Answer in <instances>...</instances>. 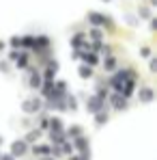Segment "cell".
Returning a JSON list of instances; mask_svg holds the SVG:
<instances>
[{
    "label": "cell",
    "instance_id": "obj_1",
    "mask_svg": "<svg viewBox=\"0 0 157 160\" xmlns=\"http://www.w3.org/2000/svg\"><path fill=\"white\" fill-rule=\"evenodd\" d=\"M26 152H28V143H26V141H15V143L11 145V156H13V158L24 156Z\"/></svg>",
    "mask_w": 157,
    "mask_h": 160
},
{
    "label": "cell",
    "instance_id": "obj_2",
    "mask_svg": "<svg viewBox=\"0 0 157 160\" xmlns=\"http://www.w3.org/2000/svg\"><path fill=\"white\" fill-rule=\"evenodd\" d=\"M86 108H88L90 112H99V110H104V100H101L99 95H93V98H88Z\"/></svg>",
    "mask_w": 157,
    "mask_h": 160
},
{
    "label": "cell",
    "instance_id": "obj_3",
    "mask_svg": "<svg viewBox=\"0 0 157 160\" xmlns=\"http://www.w3.org/2000/svg\"><path fill=\"white\" fill-rule=\"evenodd\" d=\"M73 149H78L82 156H86V154H88V141H86V138H84L82 134L73 138Z\"/></svg>",
    "mask_w": 157,
    "mask_h": 160
},
{
    "label": "cell",
    "instance_id": "obj_4",
    "mask_svg": "<svg viewBox=\"0 0 157 160\" xmlns=\"http://www.w3.org/2000/svg\"><path fill=\"white\" fill-rule=\"evenodd\" d=\"M41 108V102L39 100H26L24 102V112H37Z\"/></svg>",
    "mask_w": 157,
    "mask_h": 160
},
{
    "label": "cell",
    "instance_id": "obj_5",
    "mask_svg": "<svg viewBox=\"0 0 157 160\" xmlns=\"http://www.w3.org/2000/svg\"><path fill=\"white\" fill-rule=\"evenodd\" d=\"M112 104H114V108L123 110V108L127 106V98H125V95H121V93H116V95L112 98Z\"/></svg>",
    "mask_w": 157,
    "mask_h": 160
},
{
    "label": "cell",
    "instance_id": "obj_6",
    "mask_svg": "<svg viewBox=\"0 0 157 160\" xmlns=\"http://www.w3.org/2000/svg\"><path fill=\"white\" fill-rule=\"evenodd\" d=\"M88 20H90V24H105L110 18H105V15H101V13H90Z\"/></svg>",
    "mask_w": 157,
    "mask_h": 160
},
{
    "label": "cell",
    "instance_id": "obj_7",
    "mask_svg": "<svg viewBox=\"0 0 157 160\" xmlns=\"http://www.w3.org/2000/svg\"><path fill=\"white\" fill-rule=\"evenodd\" d=\"M140 100H142V102H151V100H153V89H149V87L142 89V91H140Z\"/></svg>",
    "mask_w": 157,
    "mask_h": 160
},
{
    "label": "cell",
    "instance_id": "obj_8",
    "mask_svg": "<svg viewBox=\"0 0 157 160\" xmlns=\"http://www.w3.org/2000/svg\"><path fill=\"white\" fill-rule=\"evenodd\" d=\"M39 136H41V130H32V132H28V136L24 138V141H26V143H37Z\"/></svg>",
    "mask_w": 157,
    "mask_h": 160
},
{
    "label": "cell",
    "instance_id": "obj_9",
    "mask_svg": "<svg viewBox=\"0 0 157 160\" xmlns=\"http://www.w3.org/2000/svg\"><path fill=\"white\" fill-rule=\"evenodd\" d=\"M95 115H97V126H104L105 121H108V112H104V110H99Z\"/></svg>",
    "mask_w": 157,
    "mask_h": 160
},
{
    "label": "cell",
    "instance_id": "obj_10",
    "mask_svg": "<svg viewBox=\"0 0 157 160\" xmlns=\"http://www.w3.org/2000/svg\"><path fill=\"white\" fill-rule=\"evenodd\" d=\"M50 130H62V121L60 119H50Z\"/></svg>",
    "mask_w": 157,
    "mask_h": 160
},
{
    "label": "cell",
    "instance_id": "obj_11",
    "mask_svg": "<svg viewBox=\"0 0 157 160\" xmlns=\"http://www.w3.org/2000/svg\"><path fill=\"white\" fill-rule=\"evenodd\" d=\"M90 74H93V72H90V65H82V67H80V76H82V78H88Z\"/></svg>",
    "mask_w": 157,
    "mask_h": 160
},
{
    "label": "cell",
    "instance_id": "obj_12",
    "mask_svg": "<svg viewBox=\"0 0 157 160\" xmlns=\"http://www.w3.org/2000/svg\"><path fill=\"white\" fill-rule=\"evenodd\" d=\"M82 58H84L88 65H95V63H97V56H95V54H82Z\"/></svg>",
    "mask_w": 157,
    "mask_h": 160
},
{
    "label": "cell",
    "instance_id": "obj_13",
    "mask_svg": "<svg viewBox=\"0 0 157 160\" xmlns=\"http://www.w3.org/2000/svg\"><path fill=\"white\" fill-rule=\"evenodd\" d=\"M69 136H71V138H76V136H80V134H82V128H78V126H73V128H69Z\"/></svg>",
    "mask_w": 157,
    "mask_h": 160
},
{
    "label": "cell",
    "instance_id": "obj_14",
    "mask_svg": "<svg viewBox=\"0 0 157 160\" xmlns=\"http://www.w3.org/2000/svg\"><path fill=\"white\" fill-rule=\"evenodd\" d=\"M39 84H41V78H39L37 74H32V76H30V87H35V89H39Z\"/></svg>",
    "mask_w": 157,
    "mask_h": 160
},
{
    "label": "cell",
    "instance_id": "obj_15",
    "mask_svg": "<svg viewBox=\"0 0 157 160\" xmlns=\"http://www.w3.org/2000/svg\"><path fill=\"white\" fill-rule=\"evenodd\" d=\"M71 43H73V46H82V43H84V35H76V37H73V41H71Z\"/></svg>",
    "mask_w": 157,
    "mask_h": 160
},
{
    "label": "cell",
    "instance_id": "obj_16",
    "mask_svg": "<svg viewBox=\"0 0 157 160\" xmlns=\"http://www.w3.org/2000/svg\"><path fill=\"white\" fill-rule=\"evenodd\" d=\"M90 35H93V39H97V41H99V39H101V32H99V30H93V32H90Z\"/></svg>",
    "mask_w": 157,
    "mask_h": 160
},
{
    "label": "cell",
    "instance_id": "obj_17",
    "mask_svg": "<svg viewBox=\"0 0 157 160\" xmlns=\"http://www.w3.org/2000/svg\"><path fill=\"white\" fill-rule=\"evenodd\" d=\"M0 160H15V158H13V156H11V154H4V156H2V154H0Z\"/></svg>",
    "mask_w": 157,
    "mask_h": 160
},
{
    "label": "cell",
    "instance_id": "obj_18",
    "mask_svg": "<svg viewBox=\"0 0 157 160\" xmlns=\"http://www.w3.org/2000/svg\"><path fill=\"white\" fill-rule=\"evenodd\" d=\"M41 160H56V158H54V156H43Z\"/></svg>",
    "mask_w": 157,
    "mask_h": 160
},
{
    "label": "cell",
    "instance_id": "obj_19",
    "mask_svg": "<svg viewBox=\"0 0 157 160\" xmlns=\"http://www.w3.org/2000/svg\"><path fill=\"white\" fill-rule=\"evenodd\" d=\"M0 145H2V136H0Z\"/></svg>",
    "mask_w": 157,
    "mask_h": 160
}]
</instances>
